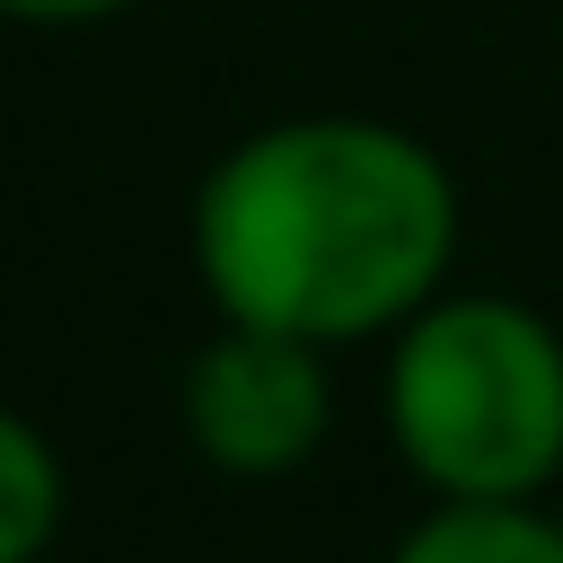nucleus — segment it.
<instances>
[{"instance_id": "3", "label": "nucleus", "mask_w": 563, "mask_h": 563, "mask_svg": "<svg viewBox=\"0 0 563 563\" xmlns=\"http://www.w3.org/2000/svg\"><path fill=\"white\" fill-rule=\"evenodd\" d=\"M176 413H185V440L202 466L238 475V484H273V475H299L325 431H334V369H325V343H299V334H273V325H229L185 361V387H176Z\"/></svg>"}, {"instance_id": "2", "label": "nucleus", "mask_w": 563, "mask_h": 563, "mask_svg": "<svg viewBox=\"0 0 563 563\" xmlns=\"http://www.w3.org/2000/svg\"><path fill=\"white\" fill-rule=\"evenodd\" d=\"M387 440L431 501H545L563 475V334L501 290H440L387 334Z\"/></svg>"}, {"instance_id": "6", "label": "nucleus", "mask_w": 563, "mask_h": 563, "mask_svg": "<svg viewBox=\"0 0 563 563\" xmlns=\"http://www.w3.org/2000/svg\"><path fill=\"white\" fill-rule=\"evenodd\" d=\"M123 9H141V0H0V18H18V26H106Z\"/></svg>"}, {"instance_id": "4", "label": "nucleus", "mask_w": 563, "mask_h": 563, "mask_svg": "<svg viewBox=\"0 0 563 563\" xmlns=\"http://www.w3.org/2000/svg\"><path fill=\"white\" fill-rule=\"evenodd\" d=\"M387 563H563V510L545 501H431Z\"/></svg>"}, {"instance_id": "1", "label": "nucleus", "mask_w": 563, "mask_h": 563, "mask_svg": "<svg viewBox=\"0 0 563 563\" xmlns=\"http://www.w3.org/2000/svg\"><path fill=\"white\" fill-rule=\"evenodd\" d=\"M457 264V176L378 114H282L194 194V273L229 325L369 343L413 325Z\"/></svg>"}, {"instance_id": "5", "label": "nucleus", "mask_w": 563, "mask_h": 563, "mask_svg": "<svg viewBox=\"0 0 563 563\" xmlns=\"http://www.w3.org/2000/svg\"><path fill=\"white\" fill-rule=\"evenodd\" d=\"M62 510H70L62 449L18 405H0V563H44L62 537Z\"/></svg>"}]
</instances>
